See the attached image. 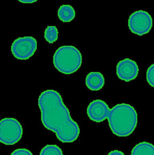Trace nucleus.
<instances>
[{
  "label": "nucleus",
  "instance_id": "nucleus-9",
  "mask_svg": "<svg viewBox=\"0 0 154 155\" xmlns=\"http://www.w3.org/2000/svg\"><path fill=\"white\" fill-rule=\"evenodd\" d=\"M85 84L87 88L90 90L98 91L104 85V78L100 72H90L86 77Z\"/></svg>",
  "mask_w": 154,
  "mask_h": 155
},
{
  "label": "nucleus",
  "instance_id": "nucleus-2",
  "mask_svg": "<svg viewBox=\"0 0 154 155\" xmlns=\"http://www.w3.org/2000/svg\"><path fill=\"white\" fill-rule=\"evenodd\" d=\"M89 118L99 123L107 119L112 132L118 137H127L135 130L138 114L135 109L128 104H118L109 108L103 101L97 99L89 103L87 107Z\"/></svg>",
  "mask_w": 154,
  "mask_h": 155
},
{
  "label": "nucleus",
  "instance_id": "nucleus-11",
  "mask_svg": "<svg viewBox=\"0 0 154 155\" xmlns=\"http://www.w3.org/2000/svg\"><path fill=\"white\" fill-rule=\"evenodd\" d=\"M58 30L56 26H48L44 31V38L50 44H53L58 39Z\"/></svg>",
  "mask_w": 154,
  "mask_h": 155
},
{
  "label": "nucleus",
  "instance_id": "nucleus-15",
  "mask_svg": "<svg viewBox=\"0 0 154 155\" xmlns=\"http://www.w3.org/2000/svg\"><path fill=\"white\" fill-rule=\"evenodd\" d=\"M19 2H22V3H24V4H31V3H33L36 1H37V0H18Z\"/></svg>",
  "mask_w": 154,
  "mask_h": 155
},
{
  "label": "nucleus",
  "instance_id": "nucleus-10",
  "mask_svg": "<svg viewBox=\"0 0 154 155\" xmlns=\"http://www.w3.org/2000/svg\"><path fill=\"white\" fill-rule=\"evenodd\" d=\"M57 16L62 22H68L74 19L75 16V12L71 5H62L57 11Z\"/></svg>",
  "mask_w": 154,
  "mask_h": 155
},
{
  "label": "nucleus",
  "instance_id": "nucleus-14",
  "mask_svg": "<svg viewBox=\"0 0 154 155\" xmlns=\"http://www.w3.org/2000/svg\"><path fill=\"white\" fill-rule=\"evenodd\" d=\"M10 155H33L32 153L26 148H18L14 150Z\"/></svg>",
  "mask_w": 154,
  "mask_h": 155
},
{
  "label": "nucleus",
  "instance_id": "nucleus-8",
  "mask_svg": "<svg viewBox=\"0 0 154 155\" xmlns=\"http://www.w3.org/2000/svg\"><path fill=\"white\" fill-rule=\"evenodd\" d=\"M131 155H154V145L147 142H141L136 144L132 150ZM107 155H124L117 150L111 151Z\"/></svg>",
  "mask_w": 154,
  "mask_h": 155
},
{
  "label": "nucleus",
  "instance_id": "nucleus-5",
  "mask_svg": "<svg viewBox=\"0 0 154 155\" xmlns=\"http://www.w3.org/2000/svg\"><path fill=\"white\" fill-rule=\"evenodd\" d=\"M153 25L151 15L146 11L140 10L132 13L128 19V27L130 31L142 36L148 33Z\"/></svg>",
  "mask_w": 154,
  "mask_h": 155
},
{
  "label": "nucleus",
  "instance_id": "nucleus-6",
  "mask_svg": "<svg viewBox=\"0 0 154 155\" xmlns=\"http://www.w3.org/2000/svg\"><path fill=\"white\" fill-rule=\"evenodd\" d=\"M37 50V41L32 36H24L16 39L11 46L13 56L20 60L31 58Z\"/></svg>",
  "mask_w": 154,
  "mask_h": 155
},
{
  "label": "nucleus",
  "instance_id": "nucleus-7",
  "mask_svg": "<svg viewBox=\"0 0 154 155\" xmlns=\"http://www.w3.org/2000/svg\"><path fill=\"white\" fill-rule=\"evenodd\" d=\"M138 71L139 68L136 62L129 58L119 61L116 67L118 78L125 82L135 79L138 76Z\"/></svg>",
  "mask_w": 154,
  "mask_h": 155
},
{
  "label": "nucleus",
  "instance_id": "nucleus-3",
  "mask_svg": "<svg viewBox=\"0 0 154 155\" xmlns=\"http://www.w3.org/2000/svg\"><path fill=\"white\" fill-rule=\"evenodd\" d=\"M82 64L80 51L74 46L63 45L60 47L53 55L54 67L60 73L70 74L77 71Z\"/></svg>",
  "mask_w": 154,
  "mask_h": 155
},
{
  "label": "nucleus",
  "instance_id": "nucleus-12",
  "mask_svg": "<svg viewBox=\"0 0 154 155\" xmlns=\"http://www.w3.org/2000/svg\"><path fill=\"white\" fill-rule=\"evenodd\" d=\"M40 155H63L62 150L56 145H47L40 151Z\"/></svg>",
  "mask_w": 154,
  "mask_h": 155
},
{
  "label": "nucleus",
  "instance_id": "nucleus-4",
  "mask_svg": "<svg viewBox=\"0 0 154 155\" xmlns=\"http://www.w3.org/2000/svg\"><path fill=\"white\" fill-rule=\"evenodd\" d=\"M22 133V127L15 118L5 117L1 120V143L5 145H14L20 140Z\"/></svg>",
  "mask_w": 154,
  "mask_h": 155
},
{
  "label": "nucleus",
  "instance_id": "nucleus-1",
  "mask_svg": "<svg viewBox=\"0 0 154 155\" xmlns=\"http://www.w3.org/2000/svg\"><path fill=\"white\" fill-rule=\"evenodd\" d=\"M41 122L48 130L54 132L62 143H72L80 134L77 123L71 117L69 111L60 93L54 90L42 91L38 97Z\"/></svg>",
  "mask_w": 154,
  "mask_h": 155
},
{
  "label": "nucleus",
  "instance_id": "nucleus-13",
  "mask_svg": "<svg viewBox=\"0 0 154 155\" xmlns=\"http://www.w3.org/2000/svg\"><path fill=\"white\" fill-rule=\"evenodd\" d=\"M146 80L148 84L154 88V64H152L147 70Z\"/></svg>",
  "mask_w": 154,
  "mask_h": 155
}]
</instances>
